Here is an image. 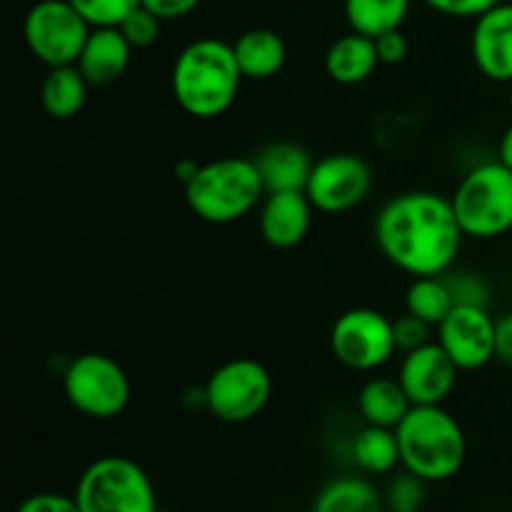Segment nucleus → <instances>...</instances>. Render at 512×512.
Instances as JSON below:
<instances>
[{
	"label": "nucleus",
	"instance_id": "obj_1",
	"mask_svg": "<svg viewBox=\"0 0 512 512\" xmlns=\"http://www.w3.org/2000/svg\"><path fill=\"white\" fill-rule=\"evenodd\" d=\"M373 233L380 253L413 278L450 273L465 240L450 198L433 190L390 198L375 218Z\"/></svg>",
	"mask_w": 512,
	"mask_h": 512
},
{
	"label": "nucleus",
	"instance_id": "obj_2",
	"mask_svg": "<svg viewBox=\"0 0 512 512\" xmlns=\"http://www.w3.org/2000/svg\"><path fill=\"white\" fill-rule=\"evenodd\" d=\"M233 43L220 38L193 40L180 50L170 73L173 98L188 115L213 120L233 108L243 85Z\"/></svg>",
	"mask_w": 512,
	"mask_h": 512
},
{
	"label": "nucleus",
	"instance_id": "obj_3",
	"mask_svg": "<svg viewBox=\"0 0 512 512\" xmlns=\"http://www.w3.org/2000/svg\"><path fill=\"white\" fill-rule=\"evenodd\" d=\"M400 465L425 483L455 478L465 465L468 440L458 420L443 405H413L395 428Z\"/></svg>",
	"mask_w": 512,
	"mask_h": 512
},
{
	"label": "nucleus",
	"instance_id": "obj_4",
	"mask_svg": "<svg viewBox=\"0 0 512 512\" xmlns=\"http://www.w3.org/2000/svg\"><path fill=\"white\" fill-rule=\"evenodd\" d=\"M265 183L253 158L210 160L200 165L195 178L185 185V203L200 220L228 225L260 208Z\"/></svg>",
	"mask_w": 512,
	"mask_h": 512
},
{
	"label": "nucleus",
	"instance_id": "obj_5",
	"mask_svg": "<svg viewBox=\"0 0 512 512\" xmlns=\"http://www.w3.org/2000/svg\"><path fill=\"white\" fill-rule=\"evenodd\" d=\"M450 203L465 238H503L512 230V170L500 160L475 165L460 178Z\"/></svg>",
	"mask_w": 512,
	"mask_h": 512
},
{
	"label": "nucleus",
	"instance_id": "obj_6",
	"mask_svg": "<svg viewBox=\"0 0 512 512\" xmlns=\"http://www.w3.org/2000/svg\"><path fill=\"white\" fill-rule=\"evenodd\" d=\"M73 498L80 512H158L153 480L123 455L93 460L78 478Z\"/></svg>",
	"mask_w": 512,
	"mask_h": 512
},
{
	"label": "nucleus",
	"instance_id": "obj_7",
	"mask_svg": "<svg viewBox=\"0 0 512 512\" xmlns=\"http://www.w3.org/2000/svg\"><path fill=\"white\" fill-rule=\"evenodd\" d=\"M68 403L93 420H113L130 403V378L118 360L103 353H83L63 373Z\"/></svg>",
	"mask_w": 512,
	"mask_h": 512
},
{
	"label": "nucleus",
	"instance_id": "obj_8",
	"mask_svg": "<svg viewBox=\"0 0 512 512\" xmlns=\"http://www.w3.org/2000/svg\"><path fill=\"white\" fill-rule=\"evenodd\" d=\"M203 405L223 423L258 418L273 395V378L260 360L233 358L213 370L203 388Z\"/></svg>",
	"mask_w": 512,
	"mask_h": 512
},
{
	"label": "nucleus",
	"instance_id": "obj_9",
	"mask_svg": "<svg viewBox=\"0 0 512 512\" xmlns=\"http://www.w3.org/2000/svg\"><path fill=\"white\" fill-rule=\"evenodd\" d=\"M90 30L70 0H40L23 20L25 45L45 68L78 63Z\"/></svg>",
	"mask_w": 512,
	"mask_h": 512
},
{
	"label": "nucleus",
	"instance_id": "obj_10",
	"mask_svg": "<svg viewBox=\"0 0 512 512\" xmlns=\"http://www.w3.org/2000/svg\"><path fill=\"white\" fill-rule=\"evenodd\" d=\"M330 350L345 368L373 373L398 353L393 320L373 308H353L340 315L330 330Z\"/></svg>",
	"mask_w": 512,
	"mask_h": 512
},
{
	"label": "nucleus",
	"instance_id": "obj_11",
	"mask_svg": "<svg viewBox=\"0 0 512 512\" xmlns=\"http://www.w3.org/2000/svg\"><path fill=\"white\" fill-rule=\"evenodd\" d=\"M370 190H373V170L368 160L355 153H333L315 160L305 185L313 208L328 215L358 208L368 200Z\"/></svg>",
	"mask_w": 512,
	"mask_h": 512
},
{
	"label": "nucleus",
	"instance_id": "obj_12",
	"mask_svg": "<svg viewBox=\"0 0 512 512\" xmlns=\"http://www.w3.org/2000/svg\"><path fill=\"white\" fill-rule=\"evenodd\" d=\"M495 323L498 320L483 305H455L438 325V343L453 358L460 373H473L498 358Z\"/></svg>",
	"mask_w": 512,
	"mask_h": 512
},
{
	"label": "nucleus",
	"instance_id": "obj_13",
	"mask_svg": "<svg viewBox=\"0 0 512 512\" xmlns=\"http://www.w3.org/2000/svg\"><path fill=\"white\" fill-rule=\"evenodd\" d=\"M460 368L438 340L403 353L398 380L413 405H443L458 383Z\"/></svg>",
	"mask_w": 512,
	"mask_h": 512
},
{
	"label": "nucleus",
	"instance_id": "obj_14",
	"mask_svg": "<svg viewBox=\"0 0 512 512\" xmlns=\"http://www.w3.org/2000/svg\"><path fill=\"white\" fill-rule=\"evenodd\" d=\"M470 53L480 73L493 83H512V3L503 0L475 18Z\"/></svg>",
	"mask_w": 512,
	"mask_h": 512
},
{
	"label": "nucleus",
	"instance_id": "obj_15",
	"mask_svg": "<svg viewBox=\"0 0 512 512\" xmlns=\"http://www.w3.org/2000/svg\"><path fill=\"white\" fill-rule=\"evenodd\" d=\"M313 203L305 190L265 193L258 208V230L270 248H295L308 235L313 223Z\"/></svg>",
	"mask_w": 512,
	"mask_h": 512
},
{
	"label": "nucleus",
	"instance_id": "obj_16",
	"mask_svg": "<svg viewBox=\"0 0 512 512\" xmlns=\"http://www.w3.org/2000/svg\"><path fill=\"white\" fill-rule=\"evenodd\" d=\"M133 50L120 28H93L75 65L90 85L100 88V85H110L123 78Z\"/></svg>",
	"mask_w": 512,
	"mask_h": 512
},
{
	"label": "nucleus",
	"instance_id": "obj_17",
	"mask_svg": "<svg viewBox=\"0 0 512 512\" xmlns=\"http://www.w3.org/2000/svg\"><path fill=\"white\" fill-rule=\"evenodd\" d=\"M255 165L265 183V193H280V190H305L315 160L308 148L290 140L270 143L255 155Z\"/></svg>",
	"mask_w": 512,
	"mask_h": 512
},
{
	"label": "nucleus",
	"instance_id": "obj_18",
	"mask_svg": "<svg viewBox=\"0 0 512 512\" xmlns=\"http://www.w3.org/2000/svg\"><path fill=\"white\" fill-rule=\"evenodd\" d=\"M235 60L245 80L275 78L285 68L288 48L285 40L270 28H250L233 43Z\"/></svg>",
	"mask_w": 512,
	"mask_h": 512
},
{
	"label": "nucleus",
	"instance_id": "obj_19",
	"mask_svg": "<svg viewBox=\"0 0 512 512\" xmlns=\"http://www.w3.org/2000/svg\"><path fill=\"white\" fill-rule=\"evenodd\" d=\"M378 65L380 58L375 50V40L355 33V30L340 35L325 53V70H328L330 80L340 85L365 83Z\"/></svg>",
	"mask_w": 512,
	"mask_h": 512
},
{
	"label": "nucleus",
	"instance_id": "obj_20",
	"mask_svg": "<svg viewBox=\"0 0 512 512\" xmlns=\"http://www.w3.org/2000/svg\"><path fill=\"white\" fill-rule=\"evenodd\" d=\"M90 83L80 73L78 65H58L48 68L40 83V105L55 120H70L83 110L88 100Z\"/></svg>",
	"mask_w": 512,
	"mask_h": 512
},
{
	"label": "nucleus",
	"instance_id": "obj_21",
	"mask_svg": "<svg viewBox=\"0 0 512 512\" xmlns=\"http://www.w3.org/2000/svg\"><path fill=\"white\" fill-rule=\"evenodd\" d=\"M408 393L403 390L398 378H370L360 388L358 410L365 425H380V428H398L405 415L410 413Z\"/></svg>",
	"mask_w": 512,
	"mask_h": 512
},
{
	"label": "nucleus",
	"instance_id": "obj_22",
	"mask_svg": "<svg viewBox=\"0 0 512 512\" xmlns=\"http://www.w3.org/2000/svg\"><path fill=\"white\" fill-rule=\"evenodd\" d=\"M313 512H383V498L370 480L343 475L320 488Z\"/></svg>",
	"mask_w": 512,
	"mask_h": 512
},
{
	"label": "nucleus",
	"instance_id": "obj_23",
	"mask_svg": "<svg viewBox=\"0 0 512 512\" xmlns=\"http://www.w3.org/2000/svg\"><path fill=\"white\" fill-rule=\"evenodd\" d=\"M353 460L363 473L390 475L400 465V443L395 428L365 425L353 438Z\"/></svg>",
	"mask_w": 512,
	"mask_h": 512
},
{
	"label": "nucleus",
	"instance_id": "obj_24",
	"mask_svg": "<svg viewBox=\"0 0 512 512\" xmlns=\"http://www.w3.org/2000/svg\"><path fill=\"white\" fill-rule=\"evenodd\" d=\"M413 0H345L350 30L368 38L403 28Z\"/></svg>",
	"mask_w": 512,
	"mask_h": 512
},
{
	"label": "nucleus",
	"instance_id": "obj_25",
	"mask_svg": "<svg viewBox=\"0 0 512 512\" xmlns=\"http://www.w3.org/2000/svg\"><path fill=\"white\" fill-rule=\"evenodd\" d=\"M455 308L453 290H450L445 275H425V278H413L408 293H405V310L415 318L425 320L428 325L438 328L450 310Z\"/></svg>",
	"mask_w": 512,
	"mask_h": 512
},
{
	"label": "nucleus",
	"instance_id": "obj_26",
	"mask_svg": "<svg viewBox=\"0 0 512 512\" xmlns=\"http://www.w3.org/2000/svg\"><path fill=\"white\" fill-rule=\"evenodd\" d=\"M90 28H120L123 20L140 8V0H70Z\"/></svg>",
	"mask_w": 512,
	"mask_h": 512
},
{
	"label": "nucleus",
	"instance_id": "obj_27",
	"mask_svg": "<svg viewBox=\"0 0 512 512\" xmlns=\"http://www.w3.org/2000/svg\"><path fill=\"white\" fill-rule=\"evenodd\" d=\"M425 485L428 483L423 478L408 473V470L403 475H395L388 485V493H385L388 508L400 512H418L425 503Z\"/></svg>",
	"mask_w": 512,
	"mask_h": 512
},
{
	"label": "nucleus",
	"instance_id": "obj_28",
	"mask_svg": "<svg viewBox=\"0 0 512 512\" xmlns=\"http://www.w3.org/2000/svg\"><path fill=\"white\" fill-rule=\"evenodd\" d=\"M160 28H163V20H160L158 15L150 13L148 8H143V5L135 8L133 13L123 20V25H120V30H123V35L128 38V43L140 50L150 48V45L160 38Z\"/></svg>",
	"mask_w": 512,
	"mask_h": 512
},
{
	"label": "nucleus",
	"instance_id": "obj_29",
	"mask_svg": "<svg viewBox=\"0 0 512 512\" xmlns=\"http://www.w3.org/2000/svg\"><path fill=\"white\" fill-rule=\"evenodd\" d=\"M450 290H453L455 305H483L488 308L490 303V290L485 285V280L475 273H455L453 278H448Z\"/></svg>",
	"mask_w": 512,
	"mask_h": 512
},
{
	"label": "nucleus",
	"instance_id": "obj_30",
	"mask_svg": "<svg viewBox=\"0 0 512 512\" xmlns=\"http://www.w3.org/2000/svg\"><path fill=\"white\" fill-rule=\"evenodd\" d=\"M393 330H395V343H398L400 353H410V350L430 343V330H433V325L415 318L413 313H405L400 315L398 320H393Z\"/></svg>",
	"mask_w": 512,
	"mask_h": 512
},
{
	"label": "nucleus",
	"instance_id": "obj_31",
	"mask_svg": "<svg viewBox=\"0 0 512 512\" xmlns=\"http://www.w3.org/2000/svg\"><path fill=\"white\" fill-rule=\"evenodd\" d=\"M503 0H425V5L440 15H450V18H478L485 10L495 8Z\"/></svg>",
	"mask_w": 512,
	"mask_h": 512
},
{
	"label": "nucleus",
	"instance_id": "obj_32",
	"mask_svg": "<svg viewBox=\"0 0 512 512\" xmlns=\"http://www.w3.org/2000/svg\"><path fill=\"white\" fill-rule=\"evenodd\" d=\"M373 40H375V50H378L380 65H400L405 58H408L410 43L408 38H405L403 28L390 30V33L378 35V38Z\"/></svg>",
	"mask_w": 512,
	"mask_h": 512
},
{
	"label": "nucleus",
	"instance_id": "obj_33",
	"mask_svg": "<svg viewBox=\"0 0 512 512\" xmlns=\"http://www.w3.org/2000/svg\"><path fill=\"white\" fill-rule=\"evenodd\" d=\"M15 512H80V508L73 495L35 493L25 498Z\"/></svg>",
	"mask_w": 512,
	"mask_h": 512
},
{
	"label": "nucleus",
	"instance_id": "obj_34",
	"mask_svg": "<svg viewBox=\"0 0 512 512\" xmlns=\"http://www.w3.org/2000/svg\"><path fill=\"white\" fill-rule=\"evenodd\" d=\"M140 5L165 23V20H178L190 15L198 8L200 0H140Z\"/></svg>",
	"mask_w": 512,
	"mask_h": 512
},
{
	"label": "nucleus",
	"instance_id": "obj_35",
	"mask_svg": "<svg viewBox=\"0 0 512 512\" xmlns=\"http://www.w3.org/2000/svg\"><path fill=\"white\" fill-rule=\"evenodd\" d=\"M495 348H498V358L512 363V313L503 315L495 323Z\"/></svg>",
	"mask_w": 512,
	"mask_h": 512
},
{
	"label": "nucleus",
	"instance_id": "obj_36",
	"mask_svg": "<svg viewBox=\"0 0 512 512\" xmlns=\"http://www.w3.org/2000/svg\"><path fill=\"white\" fill-rule=\"evenodd\" d=\"M498 160L505 165V168L512 170V123L508 125V128H505V133L500 135Z\"/></svg>",
	"mask_w": 512,
	"mask_h": 512
},
{
	"label": "nucleus",
	"instance_id": "obj_37",
	"mask_svg": "<svg viewBox=\"0 0 512 512\" xmlns=\"http://www.w3.org/2000/svg\"><path fill=\"white\" fill-rule=\"evenodd\" d=\"M198 170H200L198 160L185 158V160H180L178 165H175V178H178L183 185H188L190 180L195 178V173H198Z\"/></svg>",
	"mask_w": 512,
	"mask_h": 512
},
{
	"label": "nucleus",
	"instance_id": "obj_38",
	"mask_svg": "<svg viewBox=\"0 0 512 512\" xmlns=\"http://www.w3.org/2000/svg\"><path fill=\"white\" fill-rule=\"evenodd\" d=\"M508 105H510V113H512V90H510V98H508Z\"/></svg>",
	"mask_w": 512,
	"mask_h": 512
},
{
	"label": "nucleus",
	"instance_id": "obj_39",
	"mask_svg": "<svg viewBox=\"0 0 512 512\" xmlns=\"http://www.w3.org/2000/svg\"><path fill=\"white\" fill-rule=\"evenodd\" d=\"M383 512H400V510H390V508H388V510H383Z\"/></svg>",
	"mask_w": 512,
	"mask_h": 512
},
{
	"label": "nucleus",
	"instance_id": "obj_40",
	"mask_svg": "<svg viewBox=\"0 0 512 512\" xmlns=\"http://www.w3.org/2000/svg\"><path fill=\"white\" fill-rule=\"evenodd\" d=\"M510 3H512V0H510Z\"/></svg>",
	"mask_w": 512,
	"mask_h": 512
},
{
	"label": "nucleus",
	"instance_id": "obj_41",
	"mask_svg": "<svg viewBox=\"0 0 512 512\" xmlns=\"http://www.w3.org/2000/svg\"><path fill=\"white\" fill-rule=\"evenodd\" d=\"M510 365H512V363H510Z\"/></svg>",
	"mask_w": 512,
	"mask_h": 512
}]
</instances>
